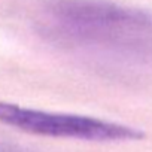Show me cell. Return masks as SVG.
Returning <instances> with one entry per match:
<instances>
[{
    "mask_svg": "<svg viewBox=\"0 0 152 152\" xmlns=\"http://www.w3.org/2000/svg\"><path fill=\"white\" fill-rule=\"evenodd\" d=\"M40 31L63 46L152 63V14L109 0H48Z\"/></svg>",
    "mask_w": 152,
    "mask_h": 152,
    "instance_id": "1",
    "label": "cell"
},
{
    "mask_svg": "<svg viewBox=\"0 0 152 152\" xmlns=\"http://www.w3.org/2000/svg\"><path fill=\"white\" fill-rule=\"evenodd\" d=\"M0 122L30 134L90 142L140 140L145 137L140 130L128 125L82 115L45 112L3 102H0Z\"/></svg>",
    "mask_w": 152,
    "mask_h": 152,
    "instance_id": "2",
    "label": "cell"
}]
</instances>
